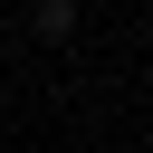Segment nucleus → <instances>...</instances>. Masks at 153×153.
Segmentation results:
<instances>
[{
  "label": "nucleus",
  "mask_w": 153,
  "mask_h": 153,
  "mask_svg": "<svg viewBox=\"0 0 153 153\" xmlns=\"http://www.w3.org/2000/svg\"><path fill=\"white\" fill-rule=\"evenodd\" d=\"M76 29V0H38V38H67Z\"/></svg>",
  "instance_id": "nucleus-1"
}]
</instances>
